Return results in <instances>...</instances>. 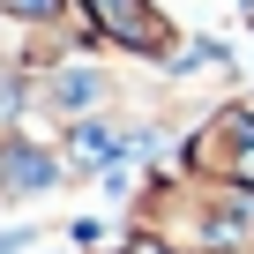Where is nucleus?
<instances>
[{
  "instance_id": "obj_1",
  "label": "nucleus",
  "mask_w": 254,
  "mask_h": 254,
  "mask_svg": "<svg viewBox=\"0 0 254 254\" xmlns=\"http://www.w3.org/2000/svg\"><path fill=\"white\" fill-rule=\"evenodd\" d=\"M90 8H97L105 30H120L127 45H157V15L142 8V0H90Z\"/></svg>"
},
{
  "instance_id": "obj_2",
  "label": "nucleus",
  "mask_w": 254,
  "mask_h": 254,
  "mask_svg": "<svg viewBox=\"0 0 254 254\" xmlns=\"http://www.w3.org/2000/svg\"><path fill=\"white\" fill-rule=\"evenodd\" d=\"M112 157H120V142L105 127H82V165H112Z\"/></svg>"
},
{
  "instance_id": "obj_3",
  "label": "nucleus",
  "mask_w": 254,
  "mask_h": 254,
  "mask_svg": "<svg viewBox=\"0 0 254 254\" xmlns=\"http://www.w3.org/2000/svg\"><path fill=\"white\" fill-rule=\"evenodd\" d=\"M90 97H97V75H82V67H75V75H60V105H75V112H82Z\"/></svg>"
},
{
  "instance_id": "obj_4",
  "label": "nucleus",
  "mask_w": 254,
  "mask_h": 254,
  "mask_svg": "<svg viewBox=\"0 0 254 254\" xmlns=\"http://www.w3.org/2000/svg\"><path fill=\"white\" fill-rule=\"evenodd\" d=\"M232 180H239V187H254V142H247V150L232 157Z\"/></svg>"
},
{
  "instance_id": "obj_5",
  "label": "nucleus",
  "mask_w": 254,
  "mask_h": 254,
  "mask_svg": "<svg viewBox=\"0 0 254 254\" xmlns=\"http://www.w3.org/2000/svg\"><path fill=\"white\" fill-rule=\"evenodd\" d=\"M135 254H157V247H135Z\"/></svg>"
}]
</instances>
